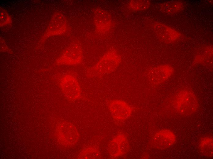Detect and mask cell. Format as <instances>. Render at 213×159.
Segmentation results:
<instances>
[{"label":"cell","mask_w":213,"mask_h":159,"mask_svg":"<svg viewBox=\"0 0 213 159\" xmlns=\"http://www.w3.org/2000/svg\"><path fill=\"white\" fill-rule=\"evenodd\" d=\"M121 60V56L116 50L110 49L95 65L86 70V76L88 78H98L110 73L118 66Z\"/></svg>","instance_id":"6da1fadb"},{"label":"cell","mask_w":213,"mask_h":159,"mask_svg":"<svg viewBox=\"0 0 213 159\" xmlns=\"http://www.w3.org/2000/svg\"><path fill=\"white\" fill-rule=\"evenodd\" d=\"M174 104L177 112L184 115H190L194 113L199 107L195 95L188 90H181L177 94Z\"/></svg>","instance_id":"7a4b0ae2"},{"label":"cell","mask_w":213,"mask_h":159,"mask_svg":"<svg viewBox=\"0 0 213 159\" xmlns=\"http://www.w3.org/2000/svg\"><path fill=\"white\" fill-rule=\"evenodd\" d=\"M55 134L59 143L66 147L72 146L76 145L80 137L76 127L68 122L59 124L56 128Z\"/></svg>","instance_id":"3957f363"},{"label":"cell","mask_w":213,"mask_h":159,"mask_svg":"<svg viewBox=\"0 0 213 159\" xmlns=\"http://www.w3.org/2000/svg\"><path fill=\"white\" fill-rule=\"evenodd\" d=\"M59 85L64 94L69 100L75 101L80 98L81 88L79 81L74 74L69 73L63 76L60 80Z\"/></svg>","instance_id":"277c9868"},{"label":"cell","mask_w":213,"mask_h":159,"mask_svg":"<svg viewBox=\"0 0 213 159\" xmlns=\"http://www.w3.org/2000/svg\"><path fill=\"white\" fill-rule=\"evenodd\" d=\"M83 60V50L78 42L72 43L57 59L58 65H74L81 63Z\"/></svg>","instance_id":"5b68a950"},{"label":"cell","mask_w":213,"mask_h":159,"mask_svg":"<svg viewBox=\"0 0 213 159\" xmlns=\"http://www.w3.org/2000/svg\"><path fill=\"white\" fill-rule=\"evenodd\" d=\"M107 106L113 117L118 120L127 119L130 117L133 112L131 106L121 100H110L108 102Z\"/></svg>","instance_id":"8992f818"},{"label":"cell","mask_w":213,"mask_h":159,"mask_svg":"<svg viewBox=\"0 0 213 159\" xmlns=\"http://www.w3.org/2000/svg\"><path fill=\"white\" fill-rule=\"evenodd\" d=\"M176 141V136L172 131L164 129L157 132L154 135L151 140V144L154 148L163 150L172 146Z\"/></svg>","instance_id":"52a82bcc"},{"label":"cell","mask_w":213,"mask_h":159,"mask_svg":"<svg viewBox=\"0 0 213 159\" xmlns=\"http://www.w3.org/2000/svg\"><path fill=\"white\" fill-rule=\"evenodd\" d=\"M128 139L123 134H119L115 136L110 142L108 151L112 157L122 156L127 152L129 149Z\"/></svg>","instance_id":"ba28073f"},{"label":"cell","mask_w":213,"mask_h":159,"mask_svg":"<svg viewBox=\"0 0 213 159\" xmlns=\"http://www.w3.org/2000/svg\"><path fill=\"white\" fill-rule=\"evenodd\" d=\"M173 68L168 65H161L154 67L149 70L147 75L151 83L158 85L164 82L171 75Z\"/></svg>","instance_id":"9c48e42d"},{"label":"cell","mask_w":213,"mask_h":159,"mask_svg":"<svg viewBox=\"0 0 213 159\" xmlns=\"http://www.w3.org/2000/svg\"><path fill=\"white\" fill-rule=\"evenodd\" d=\"M152 27L159 39L166 43H173L180 37V34L177 31L162 23L155 22Z\"/></svg>","instance_id":"30bf717a"},{"label":"cell","mask_w":213,"mask_h":159,"mask_svg":"<svg viewBox=\"0 0 213 159\" xmlns=\"http://www.w3.org/2000/svg\"><path fill=\"white\" fill-rule=\"evenodd\" d=\"M67 25V20L63 15L60 13H56L52 16L44 37L63 34L66 30Z\"/></svg>","instance_id":"8fae6325"},{"label":"cell","mask_w":213,"mask_h":159,"mask_svg":"<svg viewBox=\"0 0 213 159\" xmlns=\"http://www.w3.org/2000/svg\"><path fill=\"white\" fill-rule=\"evenodd\" d=\"M94 21L97 32L105 33L110 30L112 26V19L110 14L106 10L97 8L94 12Z\"/></svg>","instance_id":"7c38bea8"},{"label":"cell","mask_w":213,"mask_h":159,"mask_svg":"<svg viewBox=\"0 0 213 159\" xmlns=\"http://www.w3.org/2000/svg\"><path fill=\"white\" fill-rule=\"evenodd\" d=\"M183 7V4L181 2L172 1L163 3L160 6V9L164 14L173 15L181 11Z\"/></svg>","instance_id":"4fadbf2b"},{"label":"cell","mask_w":213,"mask_h":159,"mask_svg":"<svg viewBox=\"0 0 213 159\" xmlns=\"http://www.w3.org/2000/svg\"><path fill=\"white\" fill-rule=\"evenodd\" d=\"M200 150L204 156L212 157L213 155V139L210 137L202 138L199 145Z\"/></svg>","instance_id":"5bb4252c"},{"label":"cell","mask_w":213,"mask_h":159,"mask_svg":"<svg viewBox=\"0 0 213 159\" xmlns=\"http://www.w3.org/2000/svg\"><path fill=\"white\" fill-rule=\"evenodd\" d=\"M101 154L98 149L92 146L84 149L78 155L77 158L80 159H97L100 158Z\"/></svg>","instance_id":"9a60e30c"},{"label":"cell","mask_w":213,"mask_h":159,"mask_svg":"<svg viewBox=\"0 0 213 159\" xmlns=\"http://www.w3.org/2000/svg\"><path fill=\"white\" fill-rule=\"evenodd\" d=\"M150 5V1L147 0H132L129 3L130 8L134 11H142L148 9Z\"/></svg>","instance_id":"2e32d148"},{"label":"cell","mask_w":213,"mask_h":159,"mask_svg":"<svg viewBox=\"0 0 213 159\" xmlns=\"http://www.w3.org/2000/svg\"><path fill=\"white\" fill-rule=\"evenodd\" d=\"M11 23L10 17L4 9H0V26H4L9 24Z\"/></svg>","instance_id":"e0dca14e"}]
</instances>
